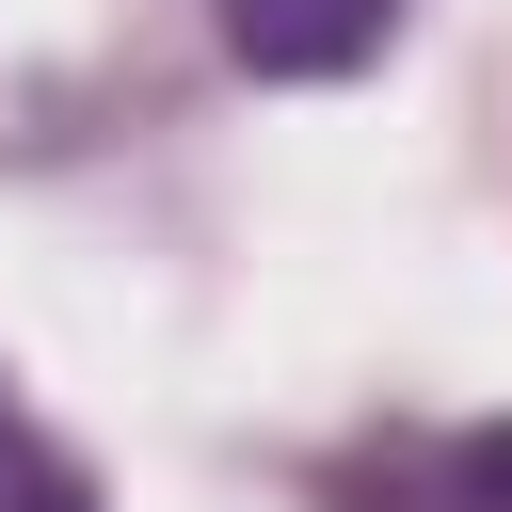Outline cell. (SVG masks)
I'll return each mask as SVG.
<instances>
[{
	"label": "cell",
	"instance_id": "obj_1",
	"mask_svg": "<svg viewBox=\"0 0 512 512\" xmlns=\"http://www.w3.org/2000/svg\"><path fill=\"white\" fill-rule=\"evenodd\" d=\"M400 32V0H224V48L256 64V80H336V64H368Z\"/></svg>",
	"mask_w": 512,
	"mask_h": 512
},
{
	"label": "cell",
	"instance_id": "obj_2",
	"mask_svg": "<svg viewBox=\"0 0 512 512\" xmlns=\"http://www.w3.org/2000/svg\"><path fill=\"white\" fill-rule=\"evenodd\" d=\"M0 512H96V480H80V464H64L16 400H0Z\"/></svg>",
	"mask_w": 512,
	"mask_h": 512
}]
</instances>
